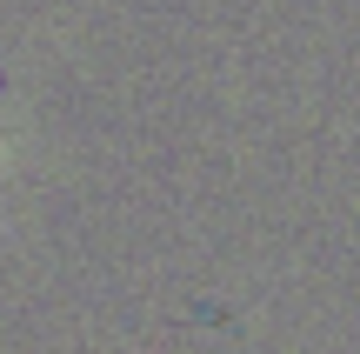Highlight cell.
Here are the masks:
<instances>
[{
  "label": "cell",
  "instance_id": "cell-1",
  "mask_svg": "<svg viewBox=\"0 0 360 354\" xmlns=\"http://www.w3.org/2000/svg\"><path fill=\"white\" fill-rule=\"evenodd\" d=\"M0 167H7V141H0Z\"/></svg>",
  "mask_w": 360,
  "mask_h": 354
}]
</instances>
